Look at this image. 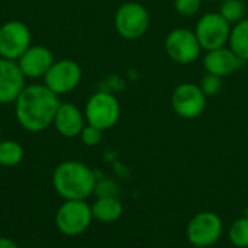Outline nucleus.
Segmentation results:
<instances>
[{"label": "nucleus", "instance_id": "1", "mask_svg": "<svg viewBox=\"0 0 248 248\" xmlns=\"http://www.w3.org/2000/svg\"><path fill=\"white\" fill-rule=\"evenodd\" d=\"M60 105L58 94L45 84H32L25 87L15 100V115L23 129L41 132L54 124Z\"/></svg>", "mask_w": 248, "mask_h": 248}, {"label": "nucleus", "instance_id": "2", "mask_svg": "<svg viewBox=\"0 0 248 248\" xmlns=\"http://www.w3.org/2000/svg\"><path fill=\"white\" fill-rule=\"evenodd\" d=\"M96 185L92 169L80 161H62L52 173V186L65 201H86L96 190Z\"/></svg>", "mask_w": 248, "mask_h": 248}, {"label": "nucleus", "instance_id": "3", "mask_svg": "<svg viewBox=\"0 0 248 248\" xmlns=\"http://www.w3.org/2000/svg\"><path fill=\"white\" fill-rule=\"evenodd\" d=\"M92 206L86 201H65L57 211L55 224L61 234L77 237L92 224Z\"/></svg>", "mask_w": 248, "mask_h": 248}, {"label": "nucleus", "instance_id": "4", "mask_svg": "<svg viewBox=\"0 0 248 248\" xmlns=\"http://www.w3.org/2000/svg\"><path fill=\"white\" fill-rule=\"evenodd\" d=\"M84 116L89 125L106 131L113 128L119 121L121 105L113 94L99 92L87 100Z\"/></svg>", "mask_w": 248, "mask_h": 248}, {"label": "nucleus", "instance_id": "5", "mask_svg": "<svg viewBox=\"0 0 248 248\" xmlns=\"http://www.w3.org/2000/svg\"><path fill=\"white\" fill-rule=\"evenodd\" d=\"M150 26V13L138 1L124 3L115 13V28L118 33L129 41L140 39Z\"/></svg>", "mask_w": 248, "mask_h": 248}, {"label": "nucleus", "instance_id": "6", "mask_svg": "<svg viewBox=\"0 0 248 248\" xmlns=\"http://www.w3.org/2000/svg\"><path fill=\"white\" fill-rule=\"evenodd\" d=\"M195 33L198 36V41L202 49L208 52V51L222 48L227 45V42H230L231 26H230V22H227L219 15V12L206 13L199 19Z\"/></svg>", "mask_w": 248, "mask_h": 248}, {"label": "nucleus", "instance_id": "7", "mask_svg": "<svg viewBox=\"0 0 248 248\" xmlns=\"http://www.w3.org/2000/svg\"><path fill=\"white\" fill-rule=\"evenodd\" d=\"M186 235L193 247H209L221 238L222 221L215 212H199L187 224Z\"/></svg>", "mask_w": 248, "mask_h": 248}, {"label": "nucleus", "instance_id": "8", "mask_svg": "<svg viewBox=\"0 0 248 248\" xmlns=\"http://www.w3.org/2000/svg\"><path fill=\"white\" fill-rule=\"evenodd\" d=\"M164 48L167 55L177 64L195 62L202 51L196 33L185 28L173 29L166 38Z\"/></svg>", "mask_w": 248, "mask_h": 248}, {"label": "nucleus", "instance_id": "9", "mask_svg": "<svg viewBox=\"0 0 248 248\" xmlns=\"http://www.w3.org/2000/svg\"><path fill=\"white\" fill-rule=\"evenodd\" d=\"M171 106L180 118L196 119L206 109V96L199 84L182 83L173 92Z\"/></svg>", "mask_w": 248, "mask_h": 248}, {"label": "nucleus", "instance_id": "10", "mask_svg": "<svg viewBox=\"0 0 248 248\" xmlns=\"http://www.w3.org/2000/svg\"><path fill=\"white\" fill-rule=\"evenodd\" d=\"M31 46V31L20 20H9L0 26V57L17 61Z\"/></svg>", "mask_w": 248, "mask_h": 248}, {"label": "nucleus", "instance_id": "11", "mask_svg": "<svg viewBox=\"0 0 248 248\" xmlns=\"http://www.w3.org/2000/svg\"><path fill=\"white\" fill-rule=\"evenodd\" d=\"M81 67L73 60H60L51 65L44 76L45 86L55 94H65L74 90L81 81Z\"/></svg>", "mask_w": 248, "mask_h": 248}, {"label": "nucleus", "instance_id": "12", "mask_svg": "<svg viewBox=\"0 0 248 248\" xmlns=\"http://www.w3.org/2000/svg\"><path fill=\"white\" fill-rule=\"evenodd\" d=\"M25 89V76L16 61L0 57V103H10Z\"/></svg>", "mask_w": 248, "mask_h": 248}, {"label": "nucleus", "instance_id": "13", "mask_svg": "<svg viewBox=\"0 0 248 248\" xmlns=\"http://www.w3.org/2000/svg\"><path fill=\"white\" fill-rule=\"evenodd\" d=\"M25 77L38 78L44 77L54 64L52 52L44 45H31L23 55L16 61Z\"/></svg>", "mask_w": 248, "mask_h": 248}, {"label": "nucleus", "instance_id": "14", "mask_svg": "<svg viewBox=\"0 0 248 248\" xmlns=\"http://www.w3.org/2000/svg\"><path fill=\"white\" fill-rule=\"evenodd\" d=\"M243 64L244 61L231 48H225V46L214 51H208L203 58V65L206 71L219 77H228L237 73Z\"/></svg>", "mask_w": 248, "mask_h": 248}, {"label": "nucleus", "instance_id": "15", "mask_svg": "<svg viewBox=\"0 0 248 248\" xmlns=\"http://www.w3.org/2000/svg\"><path fill=\"white\" fill-rule=\"evenodd\" d=\"M54 125L57 131L65 137V138H74L78 137L83 131L84 125V116L80 112V109L73 103H61L57 115L54 118Z\"/></svg>", "mask_w": 248, "mask_h": 248}, {"label": "nucleus", "instance_id": "16", "mask_svg": "<svg viewBox=\"0 0 248 248\" xmlns=\"http://www.w3.org/2000/svg\"><path fill=\"white\" fill-rule=\"evenodd\" d=\"M122 212H124V206L116 196H100L92 205L93 219H97L105 224L118 221Z\"/></svg>", "mask_w": 248, "mask_h": 248}, {"label": "nucleus", "instance_id": "17", "mask_svg": "<svg viewBox=\"0 0 248 248\" xmlns=\"http://www.w3.org/2000/svg\"><path fill=\"white\" fill-rule=\"evenodd\" d=\"M230 48L243 60L248 61V19H243L231 29Z\"/></svg>", "mask_w": 248, "mask_h": 248}, {"label": "nucleus", "instance_id": "18", "mask_svg": "<svg viewBox=\"0 0 248 248\" xmlns=\"http://www.w3.org/2000/svg\"><path fill=\"white\" fill-rule=\"evenodd\" d=\"M23 158V148L17 141H0V166L15 167Z\"/></svg>", "mask_w": 248, "mask_h": 248}, {"label": "nucleus", "instance_id": "19", "mask_svg": "<svg viewBox=\"0 0 248 248\" xmlns=\"http://www.w3.org/2000/svg\"><path fill=\"white\" fill-rule=\"evenodd\" d=\"M246 4L243 0H222L219 15L230 23H238L244 19Z\"/></svg>", "mask_w": 248, "mask_h": 248}, {"label": "nucleus", "instance_id": "20", "mask_svg": "<svg viewBox=\"0 0 248 248\" xmlns=\"http://www.w3.org/2000/svg\"><path fill=\"white\" fill-rule=\"evenodd\" d=\"M230 241L238 248H248V218H240L230 227Z\"/></svg>", "mask_w": 248, "mask_h": 248}, {"label": "nucleus", "instance_id": "21", "mask_svg": "<svg viewBox=\"0 0 248 248\" xmlns=\"http://www.w3.org/2000/svg\"><path fill=\"white\" fill-rule=\"evenodd\" d=\"M199 86H201V89H202V92L205 93L206 97L217 96L222 89V77L208 73L206 76H203Z\"/></svg>", "mask_w": 248, "mask_h": 248}, {"label": "nucleus", "instance_id": "22", "mask_svg": "<svg viewBox=\"0 0 248 248\" xmlns=\"http://www.w3.org/2000/svg\"><path fill=\"white\" fill-rule=\"evenodd\" d=\"M203 0H174V10L182 16H193L202 7Z\"/></svg>", "mask_w": 248, "mask_h": 248}, {"label": "nucleus", "instance_id": "23", "mask_svg": "<svg viewBox=\"0 0 248 248\" xmlns=\"http://www.w3.org/2000/svg\"><path fill=\"white\" fill-rule=\"evenodd\" d=\"M102 132H103L102 129H99V128L92 126V125L87 124L83 128L80 137H81L83 144H86L87 147H94V145H97L102 141Z\"/></svg>", "mask_w": 248, "mask_h": 248}, {"label": "nucleus", "instance_id": "24", "mask_svg": "<svg viewBox=\"0 0 248 248\" xmlns=\"http://www.w3.org/2000/svg\"><path fill=\"white\" fill-rule=\"evenodd\" d=\"M0 248H19L15 241L10 238H0Z\"/></svg>", "mask_w": 248, "mask_h": 248}, {"label": "nucleus", "instance_id": "25", "mask_svg": "<svg viewBox=\"0 0 248 248\" xmlns=\"http://www.w3.org/2000/svg\"><path fill=\"white\" fill-rule=\"evenodd\" d=\"M203 1H217V0H203Z\"/></svg>", "mask_w": 248, "mask_h": 248}, {"label": "nucleus", "instance_id": "26", "mask_svg": "<svg viewBox=\"0 0 248 248\" xmlns=\"http://www.w3.org/2000/svg\"><path fill=\"white\" fill-rule=\"evenodd\" d=\"M0 135H1V131H0Z\"/></svg>", "mask_w": 248, "mask_h": 248}]
</instances>
